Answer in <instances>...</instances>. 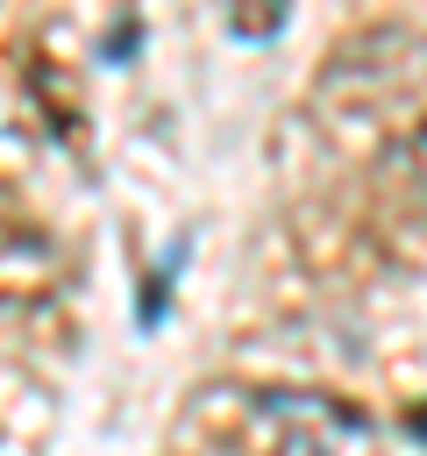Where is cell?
<instances>
[{
  "label": "cell",
  "mask_w": 427,
  "mask_h": 456,
  "mask_svg": "<svg viewBox=\"0 0 427 456\" xmlns=\"http://www.w3.org/2000/svg\"><path fill=\"white\" fill-rule=\"evenodd\" d=\"M199 428L221 456H377L370 413L334 392L221 385L199 399Z\"/></svg>",
  "instance_id": "cell-1"
},
{
  "label": "cell",
  "mask_w": 427,
  "mask_h": 456,
  "mask_svg": "<svg viewBox=\"0 0 427 456\" xmlns=\"http://www.w3.org/2000/svg\"><path fill=\"white\" fill-rule=\"evenodd\" d=\"M71 249L21 214H0V306H43L71 285Z\"/></svg>",
  "instance_id": "cell-2"
},
{
  "label": "cell",
  "mask_w": 427,
  "mask_h": 456,
  "mask_svg": "<svg viewBox=\"0 0 427 456\" xmlns=\"http://www.w3.org/2000/svg\"><path fill=\"white\" fill-rule=\"evenodd\" d=\"M377 228L399 249L427 256V114L413 128H399V142L377 164Z\"/></svg>",
  "instance_id": "cell-3"
},
{
  "label": "cell",
  "mask_w": 427,
  "mask_h": 456,
  "mask_svg": "<svg viewBox=\"0 0 427 456\" xmlns=\"http://www.w3.org/2000/svg\"><path fill=\"white\" fill-rule=\"evenodd\" d=\"M285 14H292V0H228V28H235V36H249V43L278 36V28H285Z\"/></svg>",
  "instance_id": "cell-4"
}]
</instances>
